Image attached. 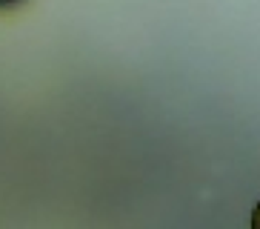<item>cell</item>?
<instances>
[{
    "label": "cell",
    "instance_id": "cell-1",
    "mask_svg": "<svg viewBox=\"0 0 260 229\" xmlns=\"http://www.w3.org/2000/svg\"><path fill=\"white\" fill-rule=\"evenodd\" d=\"M23 0H0V9H15V6H20Z\"/></svg>",
    "mask_w": 260,
    "mask_h": 229
},
{
    "label": "cell",
    "instance_id": "cell-2",
    "mask_svg": "<svg viewBox=\"0 0 260 229\" xmlns=\"http://www.w3.org/2000/svg\"><path fill=\"white\" fill-rule=\"evenodd\" d=\"M252 226H254V229H260V204L254 206V215H252Z\"/></svg>",
    "mask_w": 260,
    "mask_h": 229
}]
</instances>
